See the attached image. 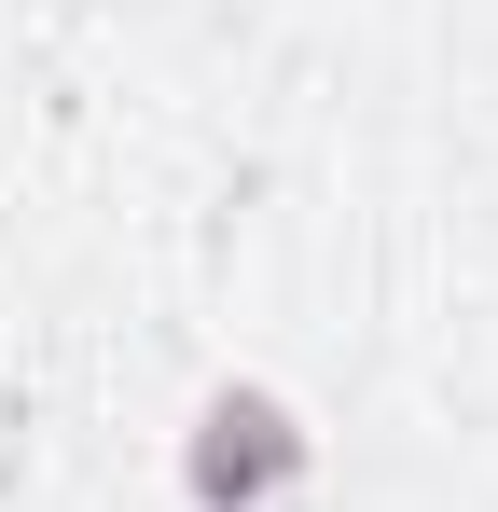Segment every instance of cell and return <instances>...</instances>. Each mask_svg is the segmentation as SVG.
<instances>
[{
  "label": "cell",
  "mask_w": 498,
  "mask_h": 512,
  "mask_svg": "<svg viewBox=\"0 0 498 512\" xmlns=\"http://www.w3.org/2000/svg\"><path fill=\"white\" fill-rule=\"evenodd\" d=\"M305 457H319V443L291 429V402H277V388H222V402L194 416V457H180V485H194L208 512H263L277 485H305Z\"/></svg>",
  "instance_id": "6da1fadb"
}]
</instances>
